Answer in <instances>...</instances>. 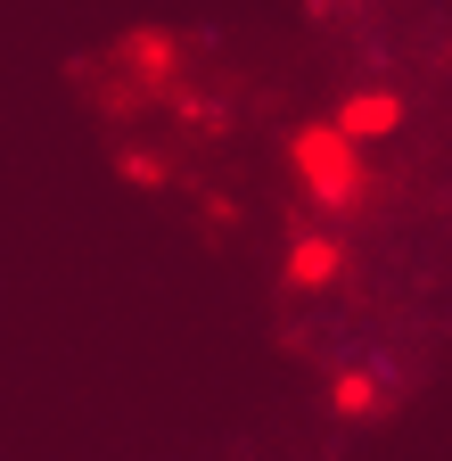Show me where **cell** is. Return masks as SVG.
Instances as JSON below:
<instances>
[{"mask_svg":"<svg viewBox=\"0 0 452 461\" xmlns=\"http://www.w3.org/2000/svg\"><path fill=\"white\" fill-rule=\"evenodd\" d=\"M321 412L337 429H386L394 412H403V371H386V363H337L321 379Z\"/></svg>","mask_w":452,"mask_h":461,"instance_id":"cell-3","label":"cell"},{"mask_svg":"<svg viewBox=\"0 0 452 461\" xmlns=\"http://www.w3.org/2000/svg\"><path fill=\"white\" fill-rule=\"evenodd\" d=\"M346 280H354V240L337 222H321V214H297L288 248H279V297L288 305H321Z\"/></svg>","mask_w":452,"mask_h":461,"instance_id":"cell-2","label":"cell"},{"mask_svg":"<svg viewBox=\"0 0 452 461\" xmlns=\"http://www.w3.org/2000/svg\"><path fill=\"white\" fill-rule=\"evenodd\" d=\"M107 165H116V182H132V190H173L182 182V165L164 157V149H140V140H116Z\"/></svg>","mask_w":452,"mask_h":461,"instance_id":"cell-5","label":"cell"},{"mask_svg":"<svg viewBox=\"0 0 452 461\" xmlns=\"http://www.w3.org/2000/svg\"><path fill=\"white\" fill-rule=\"evenodd\" d=\"M444 67H452V41H444Z\"/></svg>","mask_w":452,"mask_h":461,"instance_id":"cell-6","label":"cell"},{"mask_svg":"<svg viewBox=\"0 0 452 461\" xmlns=\"http://www.w3.org/2000/svg\"><path fill=\"white\" fill-rule=\"evenodd\" d=\"M329 115H337V132H354L362 149H378V140H394V132L412 124V99L394 91V83H362V91H346V99H337Z\"/></svg>","mask_w":452,"mask_h":461,"instance_id":"cell-4","label":"cell"},{"mask_svg":"<svg viewBox=\"0 0 452 461\" xmlns=\"http://www.w3.org/2000/svg\"><path fill=\"white\" fill-rule=\"evenodd\" d=\"M279 165H288L305 214H321V222H337V230H346V222L370 206V190H378L370 149H362L354 132H337V115H305V124L279 140Z\"/></svg>","mask_w":452,"mask_h":461,"instance_id":"cell-1","label":"cell"}]
</instances>
